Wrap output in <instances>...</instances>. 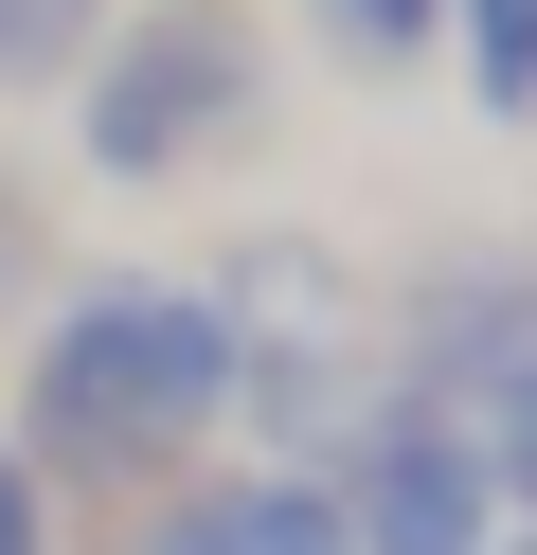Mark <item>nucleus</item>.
<instances>
[{
    "instance_id": "1",
    "label": "nucleus",
    "mask_w": 537,
    "mask_h": 555,
    "mask_svg": "<svg viewBox=\"0 0 537 555\" xmlns=\"http://www.w3.org/2000/svg\"><path fill=\"white\" fill-rule=\"evenodd\" d=\"M0 448H18L54 502H107V519H126L143 483L215 466V448H233V305H215L197 269H90V287H54L36 340H18Z\"/></svg>"
},
{
    "instance_id": "2",
    "label": "nucleus",
    "mask_w": 537,
    "mask_h": 555,
    "mask_svg": "<svg viewBox=\"0 0 537 555\" xmlns=\"http://www.w3.org/2000/svg\"><path fill=\"white\" fill-rule=\"evenodd\" d=\"M269 37H251V0H126L107 18V54L54 90L72 108V162H90L107 197H179L215 180V162L269 144Z\"/></svg>"
},
{
    "instance_id": "3",
    "label": "nucleus",
    "mask_w": 537,
    "mask_h": 555,
    "mask_svg": "<svg viewBox=\"0 0 537 555\" xmlns=\"http://www.w3.org/2000/svg\"><path fill=\"white\" fill-rule=\"evenodd\" d=\"M341 538L358 555H484L501 538V483H484V430L465 412H430V395H394L376 376V412L341 430Z\"/></svg>"
},
{
    "instance_id": "4",
    "label": "nucleus",
    "mask_w": 537,
    "mask_h": 555,
    "mask_svg": "<svg viewBox=\"0 0 537 555\" xmlns=\"http://www.w3.org/2000/svg\"><path fill=\"white\" fill-rule=\"evenodd\" d=\"M520 359H537V269H520V251H465V233H448V251H412V269L376 287V376H394V395L484 412Z\"/></svg>"
},
{
    "instance_id": "5",
    "label": "nucleus",
    "mask_w": 537,
    "mask_h": 555,
    "mask_svg": "<svg viewBox=\"0 0 537 555\" xmlns=\"http://www.w3.org/2000/svg\"><path fill=\"white\" fill-rule=\"evenodd\" d=\"M107 555H358V538H341V483H322V466H251V448H215V466L143 483V502L107 519Z\"/></svg>"
},
{
    "instance_id": "6",
    "label": "nucleus",
    "mask_w": 537,
    "mask_h": 555,
    "mask_svg": "<svg viewBox=\"0 0 537 555\" xmlns=\"http://www.w3.org/2000/svg\"><path fill=\"white\" fill-rule=\"evenodd\" d=\"M107 18H126V0H0V108H54L107 54Z\"/></svg>"
},
{
    "instance_id": "7",
    "label": "nucleus",
    "mask_w": 537,
    "mask_h": 555,
    "mask_svg": "<svg viewBox=\"0 0 537 555\" xmlns=\"http://www.w3.org/2000/svg\"><path fill=\"white\" fill-rule=\"evenodd\" d=\"M448 73L484 126H537V0H448Z\"/></svg>"
},
{
    "instance_id": "8",
    "label": "nucleus",
    "mask_w": 537,
    "mask_h": 555,
    "mask_svg": "<svg viewBox=\"0 0 537 555\" xmlns=\"http://www.w3.org/2000/svg\"><path fill=\"white\" fill-rule=\"evenodd\" d=\"M305 37L341 54L358 90H394V73H430V54H448V0H305Z\"/></svg>"
},
{
    "instance_id": "9",
    "label": "nucleus",
    "mask_w": 537,
    "mask_h": 555,
    "mask_svg": "<svg viewBox=\"0 0 537 555\" xmlns=\"http://www.w3.org/2000/svg\"><path fill=\"white\" fill-rule=\"evenodd\" d=\"M36 305H54V197H36L18 162H0V359L36 340Z\"/></svg>"
},
{
    "instance_id": "10",
    "label": "nucleus",
    "mask_w": 537,
    "mask_h": 555,
    "mask_svg": "<svg viewBox=\"0 0 537 555\" xmlns=\"http://www.w3.org/2000/svg\"><path fill=\"white\" fill-rule=\"evenodd\" d=\"M465 430H484V483H501V519H537V359L501 376V395L465 412Z\"/></svg>"
},
{
    "instance_id": "11",
    "label": "nucleus",
    "mask_w": 537,
    "mask_h": 555,
    "mask_svg": "<svg viewBox=\"0 0 537 555\" xmlns=\"http://www.w3.org/2000/svg\"><path fill=\"white\" fill-rule=\"evenodd\" d=\"M0 555H72V502L18 466V448H0Z\"/></svg>"
},
{
    "instance_id": "12",
    "label": "nucleus",
    "mask_w": 537,
    "mask_h": 555,
    "mask_svg": "<svg viewBox=\"0 0 537 555\" xmlns=\"http://www.w3.org/2000/svg\"><path fill=\"white\" fill-rule=\"evenodd\" d=\"M484 555H537V519H501V538H484Z\"/></svg>"
},
{
    "instance_id": "13",
    "label": "nucleus",
    "mask_w": 537,
    "mask_h": 555,
    "mask_svg": "<svg viewBox=\"0 0 537 555\" xmlns=\"http://www.w3.org/2000/svg\"><path fill=\"white\" fill-rule=\"evenodd\" d=\"M520 269H537V251H520Z\"/></svg>"
}]
</instances>
